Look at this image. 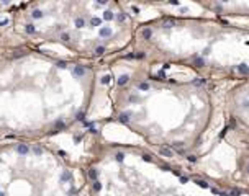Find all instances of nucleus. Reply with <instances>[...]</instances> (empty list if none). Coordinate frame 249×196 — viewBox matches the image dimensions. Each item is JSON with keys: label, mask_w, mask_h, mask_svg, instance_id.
Instances as JSON below:
<instances>
[{"label": "nucleus", "mask_w": 249, "mask_h": 196, "mask_svg": "<svg viewBox=\"0 0 249 196\" xmlns=\"http://www.w3.org/2000/svg\"><path fill=\"white\" fill-rule=\"evenodd\" d=\"M0 196H5V195H3V191H0Z\"/></svg>", "instance_id": "4c0bfd02"}, {"label": "nucleus", "mask_w": 249, "mask_h": 196, "mask_svg": "<svg viewBox=\"0 0 249 196\" xmlns=\"http://www.w3.org/2000/svg\"><path fill=\"white\" fill-rule=\"evenodd\" d=\"M100 23H102L100 18H92V20H90V25H92V26H98Z\"/></svg>", "instance_id": "6ab92c4d"}, {"label": "nucleus", "mask_w": 249, "mask_h": 196, "mask_svg": "<svg viewBox=\"0 0 249 196\" xmlns=\"http://www.w3.org/2000/svg\"><path fill=\"white\" fill-rule=\"evenodd\" d=\"M115 159H116L118 162H123V159H125V154H123V152H118V154L115 155Z\"/></svg>", "instance_id": "5701e85b"}, {"label": "nucleus", "mask_w": 249, "mask_h": 196, "mask_svg": "<svg viewBox=\"0 0 249 196\" xmlns=\"http://www.w3.org/2000/svg\"><path fill=\"white\" fill-rule=\"evenodd\" d=\"M138 88L143 90V92H146V90H149V83H147V82H139V83H138Z\"/></svg>", "instance_id": "9b49d317"}, {"label": "nucleus", "mask_w": 249, "mask_h": 196, "mask_svg": "<svg viewBox=\"0 0 249 196\" xmlns=\"http://www.w3.org/2000/svg\"><path fill=\"white\" fill-rule=\"evenodd\" d=\"M31 15H33V18H41V16H43V12L36 8V10H33V13H31Z\"/></svg>", "instance_id": "a211bd4d"}, {"label": "nucleus", "mask_w": 249, "mask_h": 196, "mask_svg": "<svg viewBox=\"0 0 249 196\" xmlns=\"http://www.w3.org/2000/svg\"><path fill=\"white\" fill-rule=\"evenodd\" d=\"M136 57H138V59H143V57H144V52H138Z\"/></svg>", "instance_id": "72a5a7b5"}, {"label": "nucleus", "mask_w": 249, "mask_h": 196, "mask_svg": "<svg viewBox=\"0 0 249 196\" xmlns=\"http://www.w3.org/2000/svg\"><path fill=\"white\" fill-rule=\"evenodd\" d=\"M103 18H105V20H113V13H111V12H105V13H103Z\"/></svg>", "instance_id": "4be33fe9"}, {"label": "nucleus", "mask_w": 249, "mask_h": 196, "mask_svg": "<svg viewBox=\"0 0 249 196\" xmlns=\"http://www.w3.org/2000/svg\"><path fill=\"white\" fill-rule=\"evenodd\" d=\"M103 52H105V47H103V46H98V47L95 49V54H97V56H102Z\"/></svg>", "instance_id": "412c9836"}, {"label": "nucleus", "mask_w": 249, "mask_h": 196, "mask_svg": "<svg viewBox=\"0 0 249 196\" xmlns=\"http://www.w3.org/2000/svg\"><path fill=\"white\" fill-rule=\"evenodd\" d=\"M180 181H182V183H187L188 178H187V176H180Z\"/></svg>", "instance_id": "473e14b6"}, {"label": "nucleus", "mask_w": 249, "mask_h": 196, "mask_svg": "<svg viewBox=\"0 0 249 196\" xmlns=\"http://www.w3.org/2000/svg\"><path fill=\"white\" fill-rule=\"evenodd\" d=\"M248 172H249V165H248Z\"/></svg>", "instance_id": "58836bf2"}, {"label": "nucleus", "mask_w": 249, "mask_h": 196, "mask_svg": "<svg viewBox=\"0 0 249 196\" xmlns=\"http://www.w3.org/2000/svg\"><path fill=\"white\" fill-rule=\"evenodd\" d=\"M16 152H18L20 155H26V154L30 152V149H28L26 144H18V145H16Z\"/></svg>", "instance_id": "f257e3e1"}, {"label": "nucleus", "mask_w": 249, "mask_h": 196, "mask_svg": "<svg viewBox=\"0 0 249 196\" xmlns=\"http://www.w3.org/2000/svg\"><path fill=\"white\" fill-rule=\"evenodd\" d=\"M241 195V190H238V188H233L229 193H228V196H239Z\"/></svg>", "instance_id": "f3484780"}, {"label": "nucleus", "mask_w": 249, "mask_h": 196, "mask_svg": "<svg viewBox=\"0 0 249 196\" xmlns=\"http://www.w3.org/2000/svg\"><path fill=\"white\" fill-rule=\"evenodd\" d=\"M72 178V175H71V172H64L62 175H61V181H69Z\"/></svg>", "instance_id": "9d476101"}, {"label": "nucleus", "mask_w": 249, "mask_h": 196, "mask_svg": "<svg viewBox=\"0 0 249 196\" xmlns=\"http://www.w3.org/2000/svg\"><path fill=\"white\" fill-rule=\"evenodd\" d=\"M74 75H75V77H84V75H85V69H84L82 65H75V67H74Z\"/></svg>", "instance_id": "f03ea898"}, {"label": "nucleus", "mask_w": 249, "mask_h": 196, "mask_svg": "<svg viewBox=\"0 0 249 196\" xmlns=\"http://www.w3.org/2000/svg\"><path fill=\"white\" fill-rule=\"evenodd\" d=\"M2 25H8V20H2V21H0V26H2Z\"/></svg>", "instance_id": "c9c22d12"}, {"label": "nucleus", "mask_w": 249, "mask_h": 196, "mask_svg": "<svg viewBox=\"0 0 249 196\" xmlns=\"http://www.w3.org/2000/svg\"><path fill=\"white\" fill-rule=\"evenodd\" d=\"M33 152H35L36 155H41V154H43V149H41V147H38V145H36V147H33Z\"/></svg>", "instance_id": "393cba45"}, {"label": "nucleus", "mask_w": 249, "mask_h": 196, "mask_svg": "<svg viewBox=\"0 0 249 196\" xmlns=\"http://www.w3.org/2000/svg\"><path fill=\"white\" fill-rule=\"evenodd\" d=\"M151 34H152V31H151L149 28H144V30H143V38H144V39H149Z\"/></svg>", "instance_id": "4468645a"}, {"label": "nucleus", "mask_w": 249, "mask_h": 196, "mask_svg": "<svg viewBox=\"0 0 249 196\" xmlns=\"http://www.w3.org/2000/svg\"><path fill=\"white\" fill-rule=\"evenodd\" d=\"M172 149H169V147H161V155H164V157H172Z\"/></svg>", "instance_id": "20e7f679"}, {"label": "nucleus", "mask_w": 249, "mask_h": 196, "mask_svg": "<svg viewBox=\"0 0 249 196\" xmlns=\"http://www.w3.org/2000/svg\"><path fill=\"white\" fill-rule=\"evenodd\" d=\"M61 39H62V41H69V39H71V36H69L67 33H64V34L61 36Z\"/></svg>", "instance_id": "7c9ffc66"}, {"label": "nucleus", "mask_w": 249, "mask_h": 196, "mask_svg": "<svg viewBox=\"0 0 249 196\" xmlns=\"http://www.w3.org/2000/svg\"><path fill=\"white\" fill-rule=\"evenodd\" d=\"M23 54H25V52H23V51H20V52H16V54H15V57H20V56H23Z\"/></svg>", "instance_id": "e433bc0d"}, {"label": "nucleus", "mask_w": 249, "mask_h": 196, "mask_svg": "<svg viewBox=\"0 0 249 196\" xmlns=\"http://www.w3.org/2000/svg\"><path fill=\"white\" fill-rule=\"evenodd\" d=\"M94 190H95V191H100V190H102V183L94 181Z\"/></svg>", "instance_id": "b1692460"}, {"label": "nucleus", "mask_w": 249, "mask_h": 196, "mask_svg": "<svg viewBox=\"0 0 249 196\" xmlns=\"http://www.w3.org/2000/svg\"><path fill=\"white\" fill-rule=\"evenodd\" d=\"M25 31L28 33V34H33V33L36 31V28H35V25H26L25 26Z\"/></svg>", "instance_id": "2eb2a0df"}, {"label": "nucleus", "mask_w": 249, "mask_h": 196, "mask_svg": "<svg viewBox=\"0 0 249 196\" xmlns=\"http://www.w3.org/2000/svg\"><path fill=\"white\" fill-rule=\"evenodd\" d=\"M172 149H174L176 152H179V154H184V145H182V142H174V144H172Z\"/></svg>", "instance_id": "39448f33"}, {"label": "nucleus", "mask_w": 249, "mask_h": 196, "mask_svg": "<svg viewBox=\"0 0 249 196\" xmlns=\"http://www.w3.org/2000/svg\"><path fill=\"white\" fill-rule=\"evenodd\" d=\"M77 119H79V121H84V113H79V114H77Z\"/></svg>", "instance_id": "2f4dec72"}, {"label": "nucleus", "mask_w": 249, "mask_h": 196, "mask_svg": "<svg viewBox=\"0 0 249 196\" xmlns=\"http://www.w3.org/2000/svg\"><path fill=\"white\" fill-rule=\"evenodd\" d=\"M89 178L94 180V181H97V170H95V168H90V170H89Z\"/></svg>", "instance_id": "1a4fd4ad"}, {"label": "nucleus", "mask_w": 249, "mask_h": 196, "mask_svg": "<svg viewBox=\"0 0 249 196\" xmlns=\"http://www.w3.org/2000/svg\"><path fill=\"white\" fill-rule=\"evenodd\" d=\"M57 67H59V69H66V67H67V64H66V62H64V61H59V62H57Z\"/></svg>", "instance_id": "cd10ccee"}, {"label": "nucleus", "mask_w": 249, "mask_h": 196, "mask_svg": "<svg viewBox=\"0 0 249 196\" xmlns=\"http://www.w3.org/2000/svg\"><path fill=\"white\" fill-rule=\"evenodd\" d=\"M143 159H144L146 162H151V157H149V155H143Z\"/></svg>", "instance_id": "f704fd0d"}, {"label": "nucleus", "mask_w": 249, "mask_h": 196, "mask_svg": "<svg viewBox=\"0 0 249 196\" xmlns=\"http://www.w3.org/2000/svg\"><path fill=\"white\" fill-rule=\"evenodd\" d=\"M110 78H111L110 75H103V77H102V83H105V85L110 83Z\"/></svg>", "instance_id": "a878e982"}, {"label": "nucleus", "mask_w": 249, "mask_h": 196, "mask_svg": "<svg viewBox=\"0 0 249 196\" xmlns=\"http://www.w3.org/2000/svg\"><path fill=\"white\" fill-rule=\"evenodd\" d=\"M192 83H193V85H205L207 80H205V78H197V80H193Z\"/></svg>", "instance_id": "aec40b11"}, {"label": "nucleus", "mask_w": 249, "mask_h": 196, "mask_svg": "<svg viewBox=\"0 0 249 196\" xmlns=\"http://www.w3.org/2000/svg\"><path fill=\"white\" fill-rule=\"evenodd\" d=\"M238 70H239L241 74H248V72H249V67L246 64H239V65H238Z\"/></svg>", "instance_id": "ddd939ff"}, {"label": "nucleus", "mask_w": 249, "mask_h": 196, "mask_svg": "<svg viewBox=\"0 0 249 196\" xmlns=\"http://www.w3.org/2000/svg\"><path fill=\"white\" fill-rule=\"evenodd\" d=\"M64 128H66V124H64L62 121H57V123H56V129H64Z\"/></svg>", "instance_id": "bb28decb"}, {"label": "nucleus", "mask_w": 249, "mask_h": 196, "mask_svg": "<svg viewBox=\"0 0 249 196\" xmlns=\"http://www.w3.org/2000/svg\"><path fill=\"white\" fill-rule=\"evenodd\" d=\"M176 25H177V21L174 18H166L164 20V28H174Z\"/></svg>", "instance_id": "7ed1b4c3"}, {"label": "nucleus", "mask_w": 249, "mask_h": 196, "mask_svg": "<svg viewBox=\"0 0 249 196\" xmlns=\"http://www.w3.org/2000/svg\"><path fill=\"white\" fill-rule=\"evenodd\" d=\"M128 80H130L128 75H121V77L118 78V85H125V83H128Z\"/></svg>", "instance_id": "f8f14e48"}, {"label": "nucleus", "mask_w": 249, "mask_h": 196, "mask_svg": "<svg viewBox=\"0 0 249 196\" xmlns=\"http://www.w3.org/2000/svg\"><path fill=\"white\" fill-rule=\"evenodd\" d=\"M85 26V20L84 18H75V28H84Z\"/></svg>", "instance_id": "0eeeda50"}, {"label": "nucleus", "mask_w": 249, "mask_h": 196, "mask_svg": "<svg viewBox=\"0 0 249 196\" xmlns=\"http://www.w3.org/2000/svg\"><path fill=\"white\" fill-rule=\"evenodd\" d=\"M110 34H111V28H108V26H103V28H100V36L107 38V36H110Z\"/></svg>", "instance_id": "423d86ee"}, {"label": "nucleus", "mask_w": 249, "mask_h": 196, "mask_svg": "<svg viewBox=\"0 0 249 196\" xmlns=\"http://www.w3.org/2000/svg\"><path fill=\"white\" fill-rule=\"evenodd\" d=\"M120 121L126 124V123L130 121V113H121V114H120Z\"/></svg>", "instance_id": "6e6552de"}, {"label": "nucleus", "mask_w": 249, "mask_h": 196, "mask_svg": "<svg viewBox=\"0 0 249 196\" xmlns=\"http://www.w3.org/2000/svg\"><path fill=\"white\" fill-rule=\"evenodd\" d=\"M195 64L198 65V67H202V65H203V59H200V57H197V59H195Z\"/></svg>", "instance_id": "c756f323"}, {"label": "nucleus", "mask_w": 249, "mask_h": 196, "mask_svg": "<svg viewBox=\"0 0 249 196\" xmlns=\"http://www.w3.org/2000/svg\"><path fill=\"white\" fill-rule=\"evenodd\" d=\"M195 183H197L200 188H208V183H207L205 180H195Z\"/></svg>", "instance_id": "dca6fc26"}, {"label": "nucleus", "mask_w": 249, "mask_h": 196, "mask_svg": "<svg viewBox=\"0 0 249 196\" xmlns=\"http://www.w3.org/2000/svg\"><path fill=\"white\" fill-rule=\"evenodd\" d=\"M187 160L190 163H193V162H197V157H195V155H187Z\"/></svg>", "instance_id": "c85d7f7f"}]
</instances>
